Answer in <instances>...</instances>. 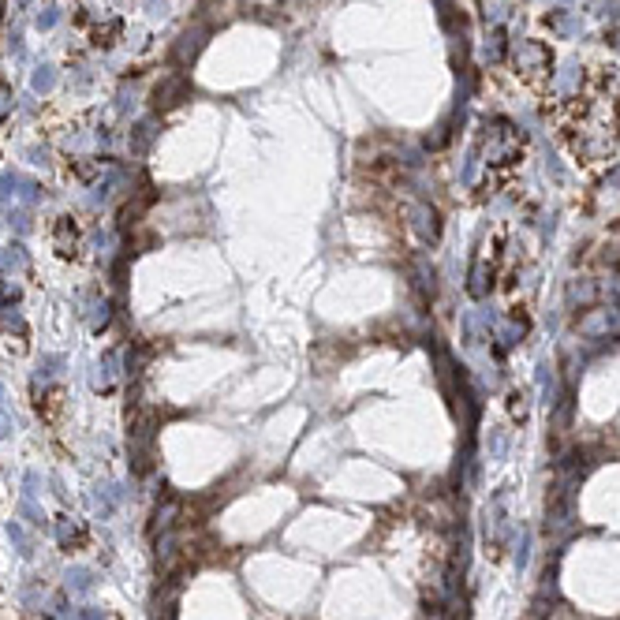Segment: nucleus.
Listing matches in <instances>:
<instances>
[{
	"instance_id": "1",
	"label": "nucleus",
	"mask_w": 620,
	"mask_h": 620,
	"mask_svg": "<svg viewBox=\"0 0 620 620\" xmlns=\"http://www.w3.org/2000/svg\"><path fill=\"white\" fill-rule=\"evenodd\" d=\"M587 337H605V332H620V310H601L598 318H583L579 326Z\"/></svg>"
},
{
	"instance_id": "2",
	"label": "nucleus",
	"mask_w": 620,
	"mask_h": 620,
	"mask_svg": "<svg viewBox=\"0 0 620 620\" xmlns=\"http://www.w3.org/2000/svg\"><path fill=\"white\" fill-rule=\"evenodd\" d=\"M489 284H494V281H489V273H486V262H478L475 270H471V284H467V292L475 295V299H482V295L489 292Z\"/></svg>"
}]
</instances>
